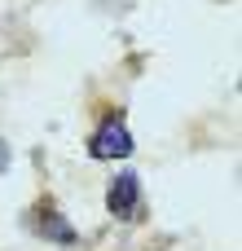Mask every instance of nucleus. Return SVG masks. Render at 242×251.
<instances>
[{
  "label": "nucleus",
  "instance_id": "20e7f679",
  "mask_svg": "<svg viewBox=\"0 0 242 251\" xmlns=\"http://www.w3.org/2000/svg\"><path fill=\"white\" fill-rule=\"evenodd\" d=\"M4 168H9V146L0 141V172H4Z\"/></svg>",
  "mask_w": 242,
  "mask_h": 251
},
{
  "label": "nucleus",
  "instance_id": "f03ea898",
  "mask_svg": "<svg viewBox=\"0 0 242 251\" xmlns=\"http://www.w3.org/2000/svg\"><path fill=\"white\" fill-rule=\"evenodd\" d=\"M26 229H31L35 238H44V243H57V247H75V243H79V229H75L53 203H35V207L26 212Z\"/></svg>",
  "mask_w": 242,
  "mask_h": 251
},
{
  "label": "nucleus",
  "instance_id": "f257e3e1",
  "mask_svg": "<svg viewBox=\"0 0 242 251\" xmlns=\"http://www.w3.org/2000/svg\"><path fill=\"white\" fill-rule=\"evenodd\" d=\"M132 146H137V141H132L123 115H106V119L93 128V137H88V159H97V163H115V159H128Z\"/></svg>",
  "mask_w": 242,
  "mask_h": 251
},
{
  "label": "nucleus",
  "instance_id": "7ed1b4c3",
  "mask_svg": "<svg viewBox=\"0 0 242 251\" xmlns=\"http://www.w3.org/2000/svg\"><path fill=\"white\" fill-rule=\"evenodd\" d=\"M106 207H110V216H119V221H137V216H141V176H137V172H119V176L106 185Z\"/></svg>",
  "mask_w": 242,
  "mask_h": 251
}]
</instances>
